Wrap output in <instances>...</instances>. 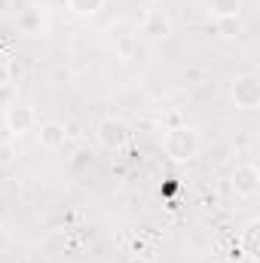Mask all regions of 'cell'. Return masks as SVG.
Masks as SVG:
<instances>
[{
	"label": "cell",
	"mask_w": 260,
	"mask_h": 263,
	"mask_svg": "<svg viewBox=\"0 0 260 263\" xmlns=\"http://www.w3.org/2000/svg\"><path fill=\"white\" fill-rule=\"evenodd\" d=\"M251 178H254V172H251V168H248V172H242V175H239V190H242V193H248V190H251V187H254V184H251Z\"/></svg>",
	"instance_id": "1"
}]
</instances>
